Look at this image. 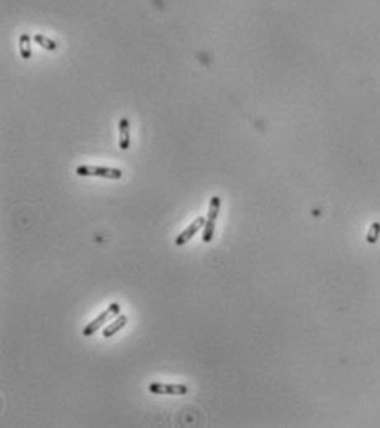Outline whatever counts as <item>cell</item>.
I'll use <instances>...</instances> for the list:
<instances>
[{
	"label": "cell",
	"mask_w": 380,
	"mask_h": 428,
	"mask_svg": "<svg viewBox=\"0 0 380 428\" xmlns=\"http://www.w3.org/2000/svg\"><path fill=\"white\" fill-rule=\"evenodd\" d=\"M131 146V121L127 118L119 119V147L127 151Z\"/></svg>",
	"instance_id": "cell-5"
},
{
	"label": "cell",
	"mask_w": 380,
	"mask_h": 428,
	"mask_svg": "<svg viewBox=\"0 0 380 428\" xmlns=\"http://www.w3.org/2000/svg\"><path fill=\"white\" fill-rule=\"evenodd\" d=\"M214 235H215V222L207 218V222H205V226H203L202 240L205 243H210L212 240H214Z\"/></svg>",
	"instance_id": "cell-10"
},
{
	"label": "cell",
	"mask_w": 380,
	"mask_h": 428,
	"mask_svg": "<svg viewBox=\"0 0 380 428\" xmlns=\"http://www.w3.org/2000/svg\"><path fill=\"white\" fill-rule=\"evenodd\" d=\"M220 205H222V199L218 195H214L210 199V207H209V220H214L217 222L218 218V212H220Z\"/></svg>",
	"instance_id": "cell-8"
},
{
	"label": "cell",
	"mask_w": 380,
	"mask_h": 428,
	"mask_svg": "<svg viewBox=\"0 0 380 428\" xmlns=\"http://www.w3.org/2000/svg\"><path fill=\"white\" fill-rule=\"evenodd\" d=\"M121 314V306L118 303H111L108 306V309H105L102 313L96 317V319H93L89 324H86L85 329H83V336L85 337H89V336H93L94 333H98V331L105 326V324L109 321V319H114V317H118Z\"/></svg>",
	"instance_id": "cell-2"
},
{
	"label": "cell",
	"mask_w": 380,
	"mask_h": 428,
	"mask_svg": "<svg viewBox=\"0 0 380 428\" xmlns=\"http://www.w3.org/2000/svg\"><path fill=\"white\" fill-rule=\"evenodd\" d=\"M76 174L80 177H102L113 180H119L122 177L121 169L106 167V166H80L76 167Z\"/></svg>",
	"instance_id": "cell-1"
},
{
	"label": "cell",
	"mask_w": 380,
	"mask_h": 428,
	"mask_svg": "<svg viewBox=\"0 0 380 428\" xmlns=\"http://www.w3.org/2000/svg\"><path fill=\"white\" fill-rule=\"evenodd\" d=\"M205 222H207V218H205V217H197L194 222H192L189 226H187V228H185L182 233H179V237L176 238V242H174V243H176L177 246H184L187 242H190V240L197 235L198 230L203 228Z\"/></svg>",
	"instance_id": "cell-4"
},
{
	"label": "cell",
	"mask_w": 380,
	"mask_h": 428,
	"mask_svg": "<svg viewBox=\"0 0 380 428\" xmlns=\"http://www.w3.org/2000/svg\"><path fill=\"white\" fill-rule=\"evenodd\" d=\"M127 324V316H124V314H121V316H118L116 317V319L109 324L108 327H105V331H102V336L106 337H113V336H116L118 333H121V329L124 327Z\"/></svg>",
	"instance_id": "cell-6"
},
{
	"label": "cell",
	"mask_w": 380,
	"mask_h": 428,
	"mask_svg": "<svg viewBox=\"0 0 380 428\" xmlns=\"http://www.w3.org/2000/svg\"><path fill=\"white\" fill-rule=\"evenodd\" d=\"M147 388L156 395H185L189 392V385L185 384H162V382H151Z\"/></svg>",
	"instance_id": "cell-3"
},
{
	"label": "cell",
	"mask_w": 380,
	"mask_h": 428,
	"mask_svg": "<svg viewBox=\"0 0 380 428\" xmlns=\"http://www.w3.org/2000/svg\"><path fill=\"white\" fill-rule=\"evenodd\" d=\"M378 237H380V223L378 222H373L370 225L369 232H367V243H377L378 242Z\"/></svg>",
	"instance_id": "cell-11"
},
{
	"label": "cell",
	"mask_w": 380,
	"mask_h": 428,
	"mask_svg": "<svg viewBox=\"0 0 380 428\" xmlns=\"http://www.w3.org/2000/svg\"><path fill=\"white\" fill-rule=\"evenodd\" d=\"M33 40H35L38 45H40L42 48L48 50V51H55V50L58 48V43H56L55 40H50V38L43 37V35H40V34H37V35L33 37Z\"/></svg>",
	"instance_id": "cell-9"
},
{
	"label": "cell",
	"mask_w": 380,
	"mask_h": 428,
	"mask_svg": "<svg viewBox=\"0 0 380 428\" xmlns=\"http://www.w3.org/2000/svg\"><path fill=\"white\" fill-rule=\"evenodd\" d=\"M30 43H31V40L27 34L20 35V38H18V50H20V55H22V58H25V60H28V58L31 56V45Z\"/></svg>",
	"instance_id": "cell-7"
}]
</instances>
